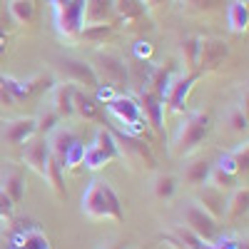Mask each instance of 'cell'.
<instances>
[{
	"label": "cell",
	"instance_id": "836d02e7",
	"mask_svg": "<svg viewBox=\"0 0 249 249\" xmlns=\"http://www.w3.org/2000/svg\"><path fill=\"white\" fill-rule=\"evenodd\" d=\"M177 187H179V184H177V177H172V175H157V179H155V184H152V192H155L157 199L167 202V199L175 197Z\"/></svg>",
	"mask_w": 249,
	"mask_h": 249
},
{
	"label": "cell",
	"instance_id": "4316f807",
	"mask_svg": "<svg viewBox=\"0 0 249 249\" xmlns=\"http://www.w3.org/2000/svg\"><path fill=\"white\" fill-rule=\"evenodd\" d=\"M210 172H212V164L207 162V160H195L190 162L187 167L182 170V179L187 184H195V187H202L210 182Z\"/></svg>",
	"mask_w": 249,
	"mask_h": 249
},
{
	"label": "cell",
	"instance_id": "4dcf8cb0",
	"mask_svg": "<svg viewBox=\"0 0 249 249\" xmlns=\"http://www.w3.org/2000/svg\"><path fill=\"white\" fill-rule=\"evenodd\" d=\"M247 20H249V13H247V3L242 0H234V3L227 5V23L234 33H244L247 30Z\"/></svg>",
	"mask_w": 249,
	"mask_h": 249
},
{
	"label": "cell",
	"instance_id": "f35d334b",
	"mask_svg": "<svg viewBox=\"0 0 249 249\" xmlns=\"http://www.w3.org/2000/svg\"><path fill=\"white\" fill-rule=\"evenodd\" d=\"M230 127L234 132H247V110L242 105L232 107V112H230Z\"/></svg>",
	"mask_w": 249,
	"mask_h": 249
},
{
	"label": "cell",
	"instance_id": "b9f144b4",
	"mask_svg": "<svg viewBox=\"0 0 249 249\" xmlns=\"http://www.w3.org/2000/svg\"><path fill=\"white\" fill-rule=\"evenodd\" d=\"M239 247H242V242L234 239V237H217L210 244V249H239Z\"/></svg>",
	"mask_w": 249,
	"mask_h": 249
},
{
	"label": "cell",
	"instance_id": "e575fe53",
	"mask_svg": "<svg viewBox=\"0 0 249 249\" xmlns=\"http://www.w3.org/2000/svg\"><path fill=\"white\" fill-rule=\"evenodd\" d=\"M199 40H202V37H195V35H190V37H184V40H182V60H184V68L190 70V72L197 70Z\"/></svg>",
	"mask_w": 249,
	"mask_h": 249
},
{
	"label": "cell",
	"instance_id": "f1b7e54d",
	"mask_svg": "<svg viewBox=\"0 0 249 249\" xmlns=\"http://www.w3.org/2000/svg\"><path fill=\"white\" fill-rule=\"evenodd\" d=\"M13 249H50V242L40 230L30 227V230H23L20 239L13 242Z\"/></svg>",
	"mask_w": 249,
	"mask_h": 249
},
{
	"label": "cell",
	"instance_id": "9a60e30c",
	"mask_svg": "<svg viewBox=\"0 0 249 249\" xmlns=\"http://www.w3.org/2000/svg\"><path fill=\"white\" fill-rule=\"evenodd\" d=\"M72 105H75V112L82 120H88V122H105V105H100V102L95 100V95L75 88Z\"/></svg>",
	"mask_w": 249,
	"mask_h": 249
},
{
	"label": "cell",
	"instance_id": "7c38bea8",
	"mask_svg": "<svg viewBox=\"0 0 249 249\" xmlns=\"http://www.w3.org/2000/svg\"><path fill=\"white\" fill-rule=\"evenodd\" d=\"M48 157H50L48 137L45 135H33L25 142V147H23V162H25V167H30L33 172H37L40 177H43Z\"/></svg>",
	"mask_w": 249,
	"mask_h": 249
},
{
	"label": "cell",
	"instance_id": "bcb514c9",
	"mask_svg": "<svg viewBox=\"0 0 249 249\" xmlns=\"http://www.w3.org/2000/svg\"><path fill=\"white\" fill-rule=\"evenodd\" d=\"M147 8H157V5H162V3H167V0H142Z\"/></svg>",
	"mask_w": 249,
	"mask_h": 249
},
{
	"label": "cell",
	"instance_id": "9c48e42d",
	"mask_svg": "<svg viewBox=\"0 0 249 249\" xmlns=\"http://www.w3.org/2000/svg\"><path fill=\"white\" fill-rule=\"evenodd\" d=\"M57 72L62 75V82H72V85H85L90 90H95L100 85V80L92 70L90 62L85 60H75V57H60L57 60Z\"/></svg>",
	"mask_w": 249,
	"mask_h": 249
},
{
	"label": "cell",
	"instance_id": "8992f818",
	"mask_svg": "<svg viewBox=\"0 0 249 249\" xmlns=\"http://www.w3.org/2000/svg\"><path fill=\"white\" fill-rule=\"evenodd\" d=\"M92 70H95L100 82L112 85L115 90H122L127 85V62H124V57L117 55V53H110V50L97 53Z\"/></svg>",
	"mask_w": 249,
	"mask_h": 249
},
{
	"label": "cell",
	"instance_id": "ab89813d",
	"mask_svg": "<svg viewBox=\"0 0 249 249\" xmlns=\"http://www.w3.org/2000/svg\"><path fill=\"white\" fill-rule=\"evenodd\" d=\"M13 212H15V202L5 195V190L0 187V219H13Z\"/></svg>",
	"mask_w": 249,
	"mask_h": 249
},
{
	"label": "cell",
	"instance_id": "5bb4252c",
	"mask_svg": "<svg viewBox=\"0 0 249 249\" xmlns=\"http://www.w3.org/2000/svg\"><path fill=\"white\" fill-rule=\"evenodd\" d=\"M72 97H75V85L72 82H57L50 90V102L48 105L57 112V117H72L75 115V105H72Z\"/></svg>",
	"mask_w": 249,
	"mask_h": 249
},
{
	"label": "cell",
	"instance_id": "6da1fadb",
	"mask_svg": "<svg viewBox=\"0 0 249 249\" xmlns=\"http://www.w3.org/2000/svg\"><path fill=\"white\" fill-rule=\"evenodd\" d=\"M82 214L92 222H124V210L117 192L107 179H92L90 187L82 195Z\"/></svg>",
	"mask_w": 249,
	"mask_h": 249
},
{
	"label": "cell",
	"instance_id": "7dc6e473",
	"mask_svg": "<svg viewBox=\"0 0 249 249\" xmlns=\"http://www.w3.org/2000/svg\"><path fill=\"white\" fill-rule=\"evenodd\" d=\"M110 249H127V247H124V244H115V247H110Z\"/></svg>",
	"mask_w": 249,
	"mask_h": 249
},
{
	"label": "cell",
	"instance_id": "44dd1931",
	"mask_svg": "<svg viewBox=\"0 0 249 249\" xmlns=\"http://www.w3.org/2000/svg\"><path fill=\"white\" fill-rule=\"evenodd\" d=\"M0 187L5 190V195L18 204L23 202L25 197V179H23V172L20 167H8L5 172H0Z\"/></svg>",
	"mask_w": 249,
	"mask_h": 249
},
{
	"label": "cell",
	"instance_id": "d6986e66",
	"mask_svg": "<svg viewBox=\"0 0 249 249\" xmlns=\"http://www.w3.org/2000/svg\"><path fill=\"white\" fill-rule=\"evenodd\" d=\"M75 142H80V135L68 127V124H62V127H55L50 135H48V147H50V155L62 164V157H65V152L72 147Z\"/></svg>",
	"mask_w": 249,
	"mask_h": 249
},
{
	"label": "cell",
	"instance_id": "4fadbf2b",
	"mask_svg": "<svg viewBox=\"0 0 249 249\" xmlns=\"http://www.w3.org/2000/svg\"><path fill=\"white\" fill-rule=\"evenodd\" d=\"M197 204L202 207L207 214H212L214 219H222L224 212H227V192L207 182V184L199 187V199H197Z\"/></svg>",
	"mask_w": 249,
	"mask_h": 249
},
{
	"label": "cell",
	"instance_id": "ba28073f",
	"mask_svg": "<svg viewBox=\"0 0 249 249\" xmlns=\"http://www.w3.org/2000/svg\"><path fill=\"white\" fill-rule=\"evenodd\" d=\"M182 224L187 230H192L199 239H204L207 244H212L219 237V219L207 214L197 202H187L182 207Z\"/></svg>",
	"mask_w": 249,
	"mask_h": 249
},
{
	"label": "cell",
	"instance_id": "ffe728a7",
	"mask_svg": "<svg viewBox=\"0 0 249 249\" xmlns=\"http://www.w3.org/2000/svg\"><path fill=\"white\" fill-rule=\"evenodd\" d=\"M247 162H249V147H247V142H242L234 150L222 155L214 167H219L222 172H230L234 177H242V175H247Z\"/></svg>",
	"mask_w": 249,
	"mask_h": 249
},
{
	"label": "cell",
	"instance_id": "60d3db41",
	"mask_svg": "<svg viewBox=\"0 0 249 249\" xmlns=\"http://www.w3.org/2000/svg\"><path fill=\"white\" fill-rule=\"evenodd\" d=\"M184 3L190 5L192 10H197V13H210V10L222 5V0H184Z\"/></svg>",
	"mask_w": 249,
	"mask_h": 249
},
{
	"label": "cell",
	"instance_id": "8d00e7d4",
	"mask_svg": "<svg viewBox=\"0 0 249 249\" xmlns=\"http://www.w3.org/2000/svg\"><path fill=\"white\" fill-rule=\"evenodd\" d=\"M35 122H37V135H50L55 127H57V122H60V117H57V112L50 107V105H45L43 110H40V115L35 117Z\"/></svg>",
	"mask_w": 249,
	"mask_h": 249
},
{
	"label": "cell",
	"instance_id": "74e56055",
	"mask_svg": "<svg viewBox=\"0 0 249 249\" xmlns=\"http://www.w3.org/2000/svg\"><path fill=\"white\" fill-rule=\"evenodd\" d=\"M82 157H85V142H75L72 147L65 152V157H62V170H77L82 167Z\"/></svg>",
	"mask_w": 249,
	"mask_h": 249
},
{
	"label": "cell",
	"instance_id": "2e32d148",
	"mask_svg": "<svg viewBox=\"0 0 249 249\" xmlns=\"http://www.w3.org/2000/svg\"><path fill=\"white\" fill-rule=\"evenodd\" d=\"M144 15H147V5L142 0H112V23H142Z\"/></svg>",
	"mask_w": 249,
	"mask_h": 249
},
{
	"label": "cell",
	"instance_id": "83f0119b",
	"mask_svg": "<svg viewBox=\"0 0 249 249\" xmlns=\"http://www.w3.org/2000/svg\"><path fill=\"white\" fill-rule=\"evenodd\" d=\"M247 202H249V190H247V184L237 187V190H232V197H227V212L224 217H230V219H242L247 214Z\"/></svg>",
	"mask_w": 249,
	"mask_h": 249
},
{
	"label": "cell",
	"instance_id": "5b68a950",
	"mask_svg": "<svg viewBox=\"0 0 249 249\" xmlns=\"http://www.w3.org/2000/svg\"><path fill=\"white\" fill-rule=\"evenodd\" d=\"M105 110L122 124V132L135 135V137H140L144 132V124H147V122H144L140 100H135L130 95H117L110 102H105Z\"/></svg>",
	"mask_w": 249,
	"mask_h": 249
},
{
	"label": "cell",
	"instance_id": "52a82bcc",
	"mask_svg": "<svg viewBox=\"0 0 249 249\" xmlns=\"http://www.w3.org/2000/svg\"><path fill=\"white\" fill-rule=\"evenodd\" d=\"M120 144V160H127L132 164H140L144 170H157V160L150 150V144L144 142L142 137H135V135H127L122 130H110Z\"/></svg>",
	"mask_w": 249,
	"mask_h": 249
},
{
	"label": "cell",
	"instance_id": "cb8c5ba5",
	"mask_svg": "<svg viewBox=\"0 0 249 249\" xmlns=\"http://www.w3.org/2000/svg\"><path fill=\"white\" fill-rule=\"evenodd\" d=\"M112 23V0H85V25Z\"/></svg>",
	"mask_w": 249,
	"mask_h": 249
},
{
	"label": "cell",
	"instance_id": "8fae6325",
	"mask_svg": "<svg viewBox=\"0 0 249 249\" xmlns=\"http://www.w3.org/2000/svg\"><path fill=\"white\" fill-rule=\"evenodd\" d=\"M202 77L199 70H192L187 75H177L172 80V85L167 90V95H164V105H167L170 112H184V102H187V95H190L192 85Z\"/></svg>",
	"mask_w": 249,
	"mask_h": 249
},
{
	"label": "cell",
	"instance_id": "603a6c76",
	"mask_svg": "<svg viewBox=\"0 0 249 249\" xmlns=\"http://www.w3.org/2000/svg\"><path fill=\"white\" fill-rule=\"evenodd\" d=\"M175 77H177V68H175V65L155 68L152 75H150V82H147V90L164 100V95H167V90H170V85H172Z\"/></svg>",
	"mask_w": 249,
	"mask_h": 249
},
{
	"label": "cell",
	"instance_id": "d4e9b609",
	"mask_svg": "<svg viewBox=\"0 0 249 249\" xmlns=\"http://www.w3.org/2000/svg\"><path fill=\"white\" fill-rule=\"evenodd\" d=\"M65 170H62V164L50 155L48 157V162H45V172H43V179L53 187V192L57 195V197H68V192H65V175H62Z\"/></svg>",
	"mask_w": 249,
	"mask_h": 249
},
{
	"label": "cell",
	"instance_id": "f546056e",
	"mask_svg": "<svg viewBox=\"0 0 249 249\" xmlns=\"http://www.w3.org/2000/svg\"><path fill=\"white\" fill-rule=\"evenodd\" d=\"M40 77H33V80H15V77H0V82H3V85L10 90V95L20 102V100H25V97H30L35 90H37V85H35V82H37Z\"/></svg>",
	"mask_w": 249,
	"mask_h": 249
},
{
	"label": "cell",
	"instance_id": "7bdbcfd3",
	"mask_svg": "<svg viewBox=\"0 0 249 249\" xmlns=\"http://www.w3.org/2000/svg\"><path fill=\"white\" fill-rule=\"evenodd\" d=\"M152 55V43L150 40H137L135 43V57L137 60H150Z\"/></svg>",
	"mask_w": 249,
	"mask_h": 249
},
{
	"label": "cell",
	"instance_id": "3957f363",
	"mask_svg": "<svg viewBox=\"0 0 249 249\" xmlns=\"http://www.w3.org/2000/svg\"><path fill=\"white\" fill-rule=\"evenodd\" d=\"M55 15V30L62 40L75 43L85 25V0H50Z\"/></svg>",
	"mask_w": 249,
	"mask_h": 249
},
{
	"label": "cell",
	"instance_id": "d6a6232c",
	"mask_svg": "<svg viewBox=\"0 0 249 249\" xmlns=\"http://www.w3.org/2000/svg\"><path fill=\"white\" fill-rule=\"evenodd\" d=\"M8 10H10V18L18 25H28L35 18V3L33 0H13V3L8 5Z\"/></svg>",
	"mask_w": 249,
	"mask_h": 249
},
{
	"label": "cell",
	"instance_id": "ee69618b",
	"mask_svg": "<svg viewBox=\"0 0 249 249\" xmlns=\"http://www.w3.org/2000/svg\"><path fill=\"white\" fill-rule=\"evenodd\" d=\"M0 105H3V107H15L18 105V100L10 95V90L3 85V82H0Z\"/></svg>",
	"mask_w": 249,
	"mask_h": 249
},
{
	"label": "cell",
	"instance_id": "7402d4cb",
	"mask_svg": "<svg viewBox=\"0 0 249 249\" xmlns=\"http://www.w3.org/2000/svg\"><path fill=\"white\" fill-rule=\"evenodd\" d=\"M152 70H155V65L150 60H137L135 57L132 62H127V85H132L137 92H144Z\"/></svg>",
	"mask_w": 249,
	"mask_h": 249
},
{
	"label": "cell",
	"instance_id": "1f68e13d",
	"mask_svg": "<svg viewBox=\"0 0 249 249\" xmlns=\"http://www.w3.org/2000/svg\"><path fill=\"white\" fill-rule=\"evenodd\" d=\"M175 247H184V249H210L204 239H199L192 230H187L184 224H177L175 227Z\"/></svg>",
	"mask_w": 249,
	"mask_h": 249
},
{
	"label": "cell",
	"instance_id": "ac0fdd59",
	"mask_svg": "<svg viewBox=\"0 0 249 249\" xmlns=\"http://www.w3.org/2000/svg\"><path fill=\"white\" fill-rule=\"evenodd\" d=\"M140 107H142L144 122L152 124L157 132H162V127H164V100L157 97L150 90H144V92H140Z\"/></svg>",
	"mask_w": 249,
	"mask_h": 249
},
{
	"label": "cell",
	"instance_id": "484cf974",
	"mask_svg": "<svg viewBox=\"0 0 249 249\" xmlns=\"http://www.w3.org/2000/svg\"><path fill=\"white\" fill-rule=\"evenodd\" d=\"M115 28L112 23H97V25H82L77 40H85L88 45H105L107 40L112 37Z\"/></svg>",
	"mask_w": 249,
	"mask_h": 249
},
{
	"label": "cell",
	"instance_id": "277c9868",
	"mask_svg": "<svg viewBox=\"0 0 249 249\" xmlns=\"http://www.w3.org/2000/svg\"><path fill=\"white\" fill-rule=\"evenodd\" d=\"M120 160V144L115 140V135L110 132V127H100L92 137V142L85 147V157H82V167L88 170H102L105 164Z\"/></svg>",
	"mask_w": 249,
	"mask_h": 249
},
{
	"label": "cell",
	"instance_id": "d590c367",
	"mask_svg": "<svg viewBox=\"0 0 249 249\" xmlns=\"http://www.w3.org/2000/svg\"><path fill=\"white\" fill-rule=\"evenodd\" d=\"M210 184L219 187V190H224V192H232V190H237V187H239L242 182H239V177H234V175H230V172H222L219 167H214V164H212Z\"/></svg>",
	"mask_w": 249,
	"mask_h": 249
},
{
	"label": "cell",
	"instance_id": "f6af8a7d",
	"mask_svg": "<svg viewBox=\"0 0 249 249\" xmlns=\"http://www.w3.org/2000/svg\"><path fill=\"white\" fill-rule=\"evenodd\" d=\"M5 48H8V35H5V30L0 28V55L5 53Z\"/></svg>",
	"mask_w": 249,
	"mask_h": 249
},
{
	"label": "cell",
	"instance_id": "e0dca14e",
	"mask_svg": "<svg viewBox=\"0 0 249 249\" xmlns=\"http://www.w3.org/2000/svg\"><path fill=\"white\" fill-rule=\"evenodd\" d=\"M33 135H37V122L35 117H18L3 124V137L10 144H25Z\"/></svg>",
	"mask_w": 249,
	"mask_h": 249
},
{
	"label": "cell",
	"instance_id": "7a4b0ae2",
	"mask_svg": "<svg viewBox=\"0 0 249 249\" xmlns=\"http://www.w3.org/2000/svg\"><path fill=\"white\" fill-rule=\"evenodd\" d=\"M212 132V115L204 110H192L182 117L177 124V132L172 137V155L175 157H190L207 142Z\"/></svg>",
	"mask_w": 249,
	"mask_h": 249
},
{
	"label": "cell",
	"instance_id": "30bf717a",
	"mask_svg": "<svg viewBox=\"0 0 249 249\" xmlns=\"http://www.w3.org/2000/svg\"><path fill=\"white\" fill-rule=\"evenodd\" d=\"M230 57V45L219 37H204L199 40V57H197V70L204 72H212L219 65H224V60Z\"/></svg>",
	"mask_w": 249,
	"mask_h": 249
}]
</instances>
